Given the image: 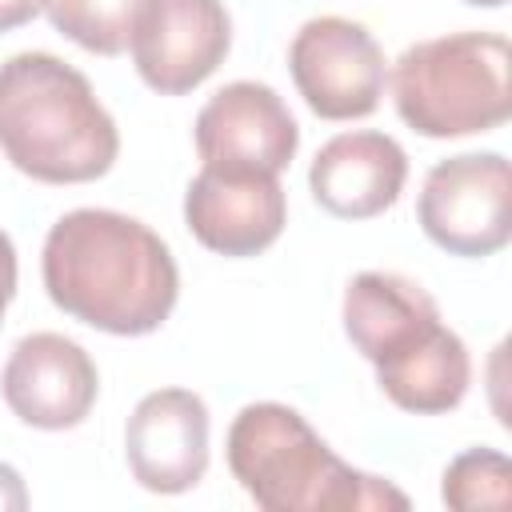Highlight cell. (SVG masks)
<instances>
[{
  "mask_svg": "<svg viewBox=\"0 0 512 512\" xmlns=\"http://www.w3.org/2000/svg\"><path fill=\"white\" fill-rule=\"evenodd\" d=\"M28 508V492H24V480L12 464L0 460V512H24Z\"/></svg>",
  "mask_w": 512,
  "mask_h": 512,
  "instance_id": "obj_17",
  "label": "cell"
},
{
  "mask_svg": "<svg viewBox=\"0 0 512 512\" xmlns=\"http://www.w3.org/2000/svg\"><path fill=\"white\" fill-rule=\"evenodd\" d=\"M12 296H16V244L0 228V324H4V312H8Z\"/></svg>",
  "mask_w": 512,
  "mask_h": 512,
  "instance_id": "obj_16",
  "label": "cell"
},
{
  "mask_svg": "<svg viewBox=\"0 0 512 512\" xmlns=\"http://www.w3.org/2000/svg\"><path fill=\"white\" fill-rule=\"evenodd\" d=\"M288 72L320 120H364L384 96V52L348 16H312L288 44Z\"/></svg>",
  "mask_w": 512,
  "mask_h": 512,
  "instance_id": "obj_7",
  "label": "cell"
},
{
  "mask_svg": "<svg viewBox=\"0 0 512 512\" xmlns=\"http://www.w3.org/2000/svg\"><path fill=\"white\" fill-rule=\"evenodd\" d=\"M48 300L108 336L156 332L180 296L172 248L136 216L112 208L64 212L40 256Z\"/></svg>",
  "mask_w": 512,
  "mask_h": 512,
  "instance_id": "obj_1",
  "label": "cell"
},
{
  "mask_svg": "<svg viewBox=\"0 0 512 512\" xmlns=\"http://www.w3.org/2000/svg\"><path fill=\"white\" fill-rule=\"evenodd\" d=\"M236 484L264 512H404L408 496L344 464L312 424L276 400L244 404L224 444Z\"/></svg>",
  "mask_w": 512,
  "mask_h": 512,
  "instance_id": "obj_4",
  "label": "cell"
},
{
  "mask_svg": "<svg viewBox=\"0 0 512 512\" xmlns=\"http://www.w3.org/2000/svg\"><path fill=\"white\" fill-rule=\"evenodd\" d=\"M0 392L20 424L64 432L88 420L100 392V372L76 340L60 332H32L8 352Z\"/></svg>",
  "mask_w": 512,
  "mask_h": 512,
  "instance_id": "obj_10",
  "label": "cell"
},
{
  "mask_svg": "<svg viewBox=\"0 0 512 512\" xmlns=\"http://www.w3.org/2000/svg\"><path fill=\"white\" fill-rule=\"evenodd\" d=\"M0 152L40 184L100 180L120 156V132L84 72L52 52L0 64Z\"/></svg>",
  "mask_w": 512,
  "mask_h": 512,
  "instance_id": "obj_3",
  "label": "cell"
},
{
  "mask_svg": "<svg viewBox=\"0 0 512 512\" xmlns=\"http://www.w3.org/2000/svg\"><path fill=\"white\" fill-rule=\"evenodd\" d=\"M512 48L500 32H448L408 44L392 64L400 120L428 140L492 132L512 112Z\"/></svg>",
  "mask_w": 512,
  "mask_h": 512,
  "instance_id": "obj_5",
  "label": "cell"
},
{
  "mask_svg": "<svg viewBox=\"0 0 512 512\" xmlns=\"http://www.w3.org/2000/svg\"><path fill=\"white\" fill-rule=\"evenodd\" d=\"M404 180L408 152L388 132L372 128L332 136L308 168V188L316 204L340 220H372L388 212L400 200Z\"/></svg>",
  "mask_w": 512,
  "mask_h": 512,
  "instance_id": "obj_13",
  "label": "cell"
},
{
  "mask_svg": "<svg viewBox=\"0 0 512 512\" xmlns=\"http://www.w3.org/2000/svg\"><path fill=\"white\" fill-rule=\"evenodd\" d=\"M124 456L140 488L180 496L208 472V404L188 388L148 392L124 428Z\"/></svg>",
  "mask_w": 512,
  "mask_h": 512,
  "instance_id": "obj_12",
  "label": "cell"
},
{
  "mask_svg": "<svg viewBox=\"0 0 512 512\" xmlns=\"http://www.w3.org/2000/svg\"><path fill=\"white\" fill-rule=\"evenodd\" d=\"M440 496L448 508H508L512 500V464L496 448H468L444 468Z\"/></svg>",
  "mask_w": 512,
  "mask_h": 512,
  "instance_id": "obj_15",
  "label": "cell"
},
{
  "mask_svg": "<svg viewBox=\"0 0 512 512\" xmlns=\"http://www.w3.org/2000/svg\"><path fill=\"white\" fill-rule=\"evenodd\" d=\"M144 0H44L56 32L96 56H120L132 44V28Z\"/></svg>",
  "mask_w": 512,
  "mask_h": 512,
  "instance_id": "obj_14",
  "label": "cell"
},
{
  "mask_svg": "<svg viewBox=\"0 0 512 512\" xmlns=\"http://www.w3.org/2000/svg\"><path fill=\"white\" fill-rule=\"evenodd\" d=\"M128 48L152 92L184 96L224 64L232 20L224 0H144Z\"/></svg>",
  "mask_w": 512,
  "mask_h": 512,
  "instance_id": "obj_8",
  "label": "cell"
},
{
  "mask_svg": "<svg viewBox=\"0 0 512 512\" xmlns=\"http://www.w3.org/2000/svg\"><path fill=\"white\" fill-rule=\"evenodd\" d=\"M464 4H472V8H504L508 0H464Z\"/></svg>",
  "mask_w": 512,
  "mask_h": 512,
  "instance_id": "obj_19",
  "label": "cell"
},
{
  "mask_svg": "<svg viewBox=\"0 0 512 512\" xmlns=\"http://www.w3.org/2000/svg\"><path fill=\"white\" fill-rule=\"evenodd\" d=\"M40 8H44V0H0V32H12L20 24H28Z\"/></svg>",
  "mask_w": 512,
  "mask_h": 512,
  "instance_id": "obj_18",
  "label": "cell"
},
{
  "mask_svg": "<svg viewBox=\"0 0 512 512\" xmlns=\"http://www.w3.org/2000/svg\"><path fill=\"white\" fill-rule=\"evenodd\" d=\"M344 336L376 368L380 392L416 416L452 412L472 384L464 340L436 300L400 272H360L344 288Z\"/></svg>",
  "mask_w": 512,
  "mask_h": 512,
  "instance_id": "obj_2",
  "label": "cell"
},
{
  "mask_svg": "<svg viewBox=\"0 0 512 512\" xmlns=\"http://www.w3.org/2000/svg\"><path fill=\"white\" fill-rule=\"evenodd\" d=\"M288 200L280 176L204 164L184 192L188 232L216 256H260L284 232Z\"/></svg>",
  "mask_w": 512,
  "mask_h": 512,
  "instance_id": "obj_9",
  "label": "cell"
},
{
  "mask_svg": "<svg viewBox=\"0 0 512 512\" xmlns=\"http://www.w3.org/2000/svg\"><path fill=\"white\" fill-rule=\"evenodd\" d=\"M416 220L424 236L464 260L500 252L512 236V168L504 152H460L428 168Z\"/></svg>",
  "mask_w": 512,
  "mask_h": 512,
  "instance_id": "obj_6",
  "label": "cell"
},
{
  "mask_svg": "<svg viewBox=\"0 0 512 512\" xmlns=\"http://www.w3.org/2000/svg\"><path fill=\"white\" fill-rule=\"evenodd\" d=\"M300 148V128L276 88L232 80L196 112V152L212 168L280 176Z\"/></svg>",
  "mask_w": 512,
  "mask_h": 512,
  "instance_id": "obj_11",
  "label": "cell"
}]
</instances>
